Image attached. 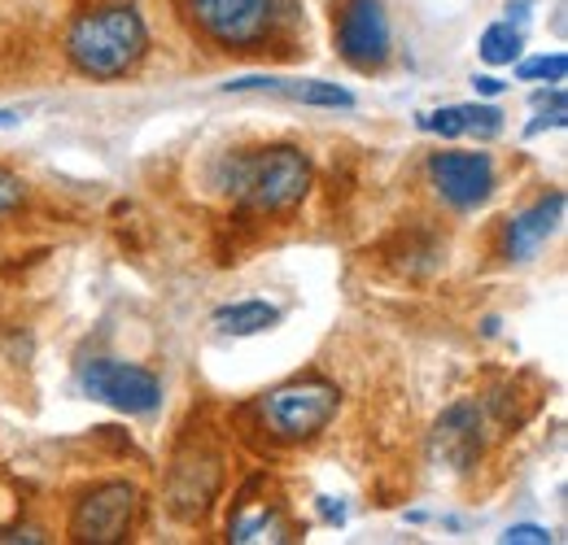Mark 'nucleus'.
Listing matches in <instances>:
<instances>
[{
    "label": "nucleus",
    "mask_w": 568,
    "mask_h": 545,
    "mask_svg": "<svg viewBox=\"0 0 568 545\" xmlns=\"http://www.w3.org/2000/svg\"><path fill=\"white\" fill-rule=\"evenodd\" d=\"M315 166L297 144L236 148L214 166V188L254 214H284L306 202Z\"/></svg>",
    "instance_id": "1"
},
{
    "label": "nucleus",
    "mask_w": 568,
    "mask_h": 545,
    "mask_svg": "<svg viewBox=\"0 0 568 545\" xmlns=\"http://www.w3.org/2000/svg\"><path fill=\"white\" fill-rule=\"evenodd\" d=\"M144 58H149V27L141 9L128 0L97 4L67 27V62L83 79H97V83L128 79L141 70Z\"/></svg>",
    "instance_id": "2"
},
{
    "label": "nucleus",
    "mask_w": 568,
    "mask_h": 545,
    "mask_svg": "<svg viewBox=\"0 0 568 545\" xmlns=\"http://www.w3.org/2000/svg\"><path fill=\"white\" fill-rule=\"evenodd\" d=\"M342 410V389L320 376H297L288 384L267 389L250 414L258 419V432H267L281 445H306L315 441Z\"/></svg>",
    "instance_id": "3"
},
{
    "label": "nucleus",
    "mask_w": 568,
    "mask_h": 545,
    "mask_svg": "<svg viewBox=\"0 0 568 545\" xmlns=\"http://www.w3.org/2000/svg\"><path fill=\"white\" fill-rule=\"evenodd\" d=\"M144 493L132 480H105L74 497L67 537L79 545H119L141 524Z\"/></svg>",
    "instance_id": "4"
},
{
    "label": "nucleus",
    "mask_w": 568,
    "mask_h": 545,
    "mask_svg": "<svg viewBox=\"0 0 568 545\" xmlns=\"http://www.w3.org/2000/svg\"><path fill=\"white\" fill-rule=\"evenodd\" d=\"M189 18L211 44L227 53H250L272 35L281 4L276 0H189Z\"/></svg>",
    "instance_id": "5"
},
{
    "label": "nucleus",
    "mask_w": 568,
    "mask_h": 545,
    "mask_svg": "<svg viewBox=\"0 0 568 545\" xmlns=\"http://www.w3.org/2000/svg\"><path fill=\"white\" fill-rule=\"evenodd\" d=\"M337 58L358 74H376L389 66L394 58V31H389V13L385 0H342L337 18Z\"/></svg>",
    "instance_id": "6"
},
{
    "label": "nucleus",
    "mask_w": 568,
    "mask_h": 545,
    "mask_svg": "<svg viewBox=\"0 0 568 545\" xmlns=\"http://www.w3.org/2000/svg\"><path fill=\"white\" fill-rule=\"evenodd\" d=\"M223 484V459L211 441H189L166 476V506L180 524H202Z\"/></svg>",
    "instance_id": "7"
},
{
    "label": "nucleus",
    "mask_w": 568,
    "mask_h": 545,
    "mask_svg": "<svg viewBox=\"0 0 568 545\" xmlns=\"http://www.w3.org/2000/svg\"><path fill=\"white\" fill-rule=\"evenodd\" d=\"M79 384L92 402L119 410V414H153L162 407V380L141 367V362H123V358H92L79 371Z\"/></svg>",
    "instance_id": "8"
},
{
    "label": "nucleus",
    "mask_w": 568,
    "mask_h": 545,
    "mask_svg": "<svg viewBox=\"0 0 568 545\" xmlns=\"http://www.w3.org/2000/svg\"><path fill=\"white\" fill-rule=\"evenodd\" d=\"M428 184L450 209L468 214V209H481L495 197V162H490V153L446 148V153L428 157Z\"/></svg>",
    "instance_id": "9"
},
{
    "label": "nucleus",
    "mask_w": 568,
    "mask_h": 545,
    "mask_svg": "<svg viewBox=\"0 0 568 545\" xmlns=\"http://www.w3.org/2000/svg\"><path fill=\"white\" fill-rule=\"evenodd\" d=\"M428 454H433V463H442L450 472L477 467L486 454V407L477 398H464V402L442 410L428 432Z\"/></svg>",
    "instance_id": "10"
},
{
    "label": "nucleus",
    "mask_w": 568,
    "mask_h": 545,
    "mask_svg": "<svg viewBox=\"0 0 568 545\" xmlns=\"http://www.w3.org/2000/svg\"><path fill=\"white\" fill-rule=\"evenodd\" d=\"M565 205H568V197L556 188V193L538 197L529 209H520L516 218H507V227H503V258H511V263H529V258H538L542 245L560 232V223H565Z\"/></svg>",
    "instance_id": "11"
},
{
    "label": "nucleus",
    "mask_w": 568,
    "mask_h": 545,
    "mask_svg": "<svg viewBox=\"0 0 568 545\" xmlns=\"http://www.w3.org/2000/svg\"><path fill=\"white\" fill-rule=\"evenodd\" d=\"M223 92H276L297 105H315V110H355V92L342 83H324V79H276V74H250V79H232L223 83Z\"/></svg>",
    "instance_id": "12"
},
{
    "label": "nucleus",
    "mask_w": 568,
    "mask_h": 545,
    "mask_svg": "<svg viewBox=\"0 0 568 545\" xmlns=\"http://www.w3.org/2000/svg\"><path fill=\"white\" fill-rule=\"evenodd\" d=\"M227 542H241V545H250V542H288V528H284L281 506L241 497L236 515L227 520Z\"/></svg>",
    "instance_id": "13"
},
{
    "label": "nucleus",
    "mask_w": 568,
    "mask_h": 545,
    "mask_svg": "<svg viewBox=\"0 0 568 545\" xmlns=\"http://www.w3.org/2000/svg\"><path fill=\"white\" fill-rule=\"evenodd\" d=\"M276 323H281V310L272 301H258V297L232 301V306H219L214 310V328L223 337H258V332H267Z\"/></svg>",
    "instance_id": "14"
},
{
    "label": "nucleus",
    "mask_w": 568,
    "mask_h": 545,
    "mask_svg": "<svg viewBox=\"0 0 568 545\" xmlns=\"http://www.w3.org/2000/svg\"><path fill=\"white\" fill-rule=\"evenodd\" d=\"M520 49H525V31L516 22H507V18L490 22L481 31V44H477V53H481L486 66H511V62H520Z\"/></svg>",
    "instance_id": "15"
},
{
    "label": "nucleus",
    "mask_w": 568,
    "mask_h": 545,
    "mask_svg": "<svg viewBox=\"0 0 568 545\" xmlns=\"http://www.w3.org/2000/svg\"><path fill=\"white\" fill-rule=\"evenodd\" d=\"M464 136H477V140L503 136V110L498 105H464Z\"/></svg>",
    "instance_id": "16"
},
{
    "label": "nucleus",
    "mask_w": 568,
    "mask_h": 545,
    "mask_svg": "<svg viewBox=\"0 0 568 545\" xmlns=\"http://www.w3.org/2000/svg\"><path fill=\"white\" fill-rule=\"evenodd\" d=\"M568 74V58L565 53H551V58H534V62H520L516 66V79H551V83H565Z\"/></svg>",
    "instance_id": "17"
},
{
    "label": "nucleus",
    "mask_w": 568,
    "mask_h": 545,
    "mask_svg": "<svg viewBox=\"0 0 568 545\" xmlns=\"http://www.w3.org/2000/svg\"><path fill=\"white\" fill-rule=\"evenodd\" d=\"M425 132H437L442 140H459L464 136V105H446V110H433L420 119Z\"/></svg>",
    "instance_id": "18"
},
{
    "label": "nucleus",
    "mask_w": 568,
    "mask_h": 545,
    "mask_svg": "<svg viewBox=\"0 0 568 545\" xmlns=\"http://www.w3.org/2000/svg\"><path fill=\"white\" fill-rule=\"evenodd\" d=\"M22 202H27V184H22V175H13L9 166H0V218H9Z\"/></svg>",
    "instance_id": "19"
},
{
    "label": "nucleus",
    "mask_w": 568,
    "mask_h": 545,
    "mask_svg": "<svg viewBox=\"0 0 568 545\" xmlns=\"http://www.w3.org/2000/svg\"><path fill=\"white\" fill-rule=\"evenodd\" d=\"M547 542H551V533L542 524H511L503 533V545H547Z\"/></svg>",
    "instance_id": "20"
},
{
    "label": "nucleus",
    "mask_w": 568,
    "mask_h": 545,
    "mask_svg": "<svg viewBox=\"0 0 568 545\" xmlns=\"http://www.w3.org/2000/svg\"><path fill=\"white\" fill-rule=\"evenodd\" d=\"M529 13H534V0H507V4H503V18L516 22V27H525Z\"/></svg>",
    "instance_id": "21"
},
{
    "label": "nucleus",
    "mask_w": 568,
    "mask_h": 545,
    "mask_svg": "<svg viewBox=\"0 0 568 545\" xmlns=\"http://www.w3.org/2000/svg\"><path fill=\"white\" fill-rule=\"evenodd\" d=\"M473 83H477V96H490V101H495V96H503V88H507L498 74H477Z\"/></svg>",
    "instance_id": "22"
},
{
    "label": "nucleus",
    "mask_w": 568,
    "mask_h": 545,
    "mask_svg": "<svg viewBox=\"0 0 568 545\" xmlns=\"http://www.w3.org/2000/svg\"><path fill=\"white\" fill-rule=\"evenodd\" d=\"M320 515H324V524H342L346 520V506L337 497H320Z\"/></svg>",
    "instance_id": "23"
},
{
    "label": "nucleus",
    "mask_w": 568,
    "mask_h": 545,
    "mask_svg": "<svg viewBox=\"0 0 568 545\" xmlns=\"http://www.w3.org/2000/svg\"><path fill=\"white\" fill-rule=\"evenodd\" d=\"M18 119H22V114H18V110H0V127H13V123H18Z\"/></svg>",
    "instance_id": "24"
}]
</instances>
